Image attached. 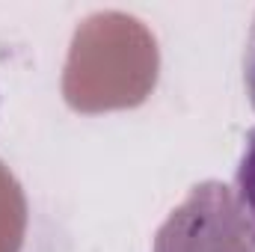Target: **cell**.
<instances>
[{
  "label": "cell",
  "instance_id": "obj_1",
  "mask_svg": "<svg viewBox=\"0 0 255 252\" xmlns=\"http://www.w3.org/2000/svg\"><path fill=\"white\" fill-rule=\"evenodd\" d=\"M235 199H238V214L255 244V130L247 139V148L235 172Z\"/></svg>",
  "mask_w": 255,
  "mask_h": 252
},
{
  "label": "cell",
  "instance_id": "obj_2",
  "mask_svg": "<svg viewBox=\"0 0 255 252\" xmlns=\"http://www.w3.org/2000/svg\"><path fill=\"white\" fill-rule=\"evenodd\" d=\"M244 86H247L250 104L255 110V18L250 27V36H247V48H244Z\"/></svg>",
  "mask_w": 255,
  "mask_h": 252
}]
</instances>
